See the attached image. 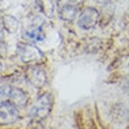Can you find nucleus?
Here are the masks:
<instances>
[{
  "instance_id": "1",
  "label": "nucleus",
  "mask_w": 129,
  "mask_h": 129,
  "mask_svg": "<svg viewBox=\"0 0 129 129\" xmlns=\"http://www.w3.org/2000/svg\"><path fill=\"white\" fill-rule=\"evenodd\" d=\"M53 96L48 92L41 94L37 98L30 110L31 117L36 120L45 119L48 116L53 107Z\"/></svg>"
},
{
  "instance_id": "2",
  "label": "nucleus",
  "mask_w": 129,
  "mask_h": 129,
  "mask_svg": "<svg viewBox=\"0 0 129 129\" xmlns=\"http://www.w3.org/2000/svg\"><path fill=\"white\" fill-rule=\"evenodd\" d=\"M100 21V13L98 9L94 7H84L80 11L78 18V25L82 30L93 29Z\"/></svg>"
},
{
  "instance_id": "3",
  "label": "nucleus",
  "mask_w": 129,
  "mask_h": 129,
  "mask_svg": "<svg viewBox=\"0 0 129 129\" xmlns=\"http://www.w3.org/2000/svg\"><path fill=\"white\" fill-rule=\"evenodd\" d=\"M18 56L25 64H38L43 61L44 54L33 44H20L18 46Z\"/></svg>"
},
{
  "instance_id": "4",
  "label": "nucleus",
  "mask_w": 129,
  "mask_h": 129,
  "mask_svg": "<svg viewBox=\"0 0 129 129\" xmlns=\"http://www.w3.org/2000/svg\"><path fill=\"white\" fill-rule=\"evenodd\" d=\"M20 116L19 109L15 104L7 100L0 103V124L9 125L16 122Z\"/></svg>"
},
{
  "instance_id": "5",
  "label": "nucleus",
  "mask_w": 129,
  "mask_h": 129,
  "mask_svg": "<svg viewBox=\"0 0 129 129\" xmlns=\"http://www.w3.org/2000/svg\"><path fill=\"white\" fill-rule=\"evenodd\" d=\"M26 79L34 87L41 88L47 81V74L40 66L33 64L26 70Z\"/></svg>"
},
{
  "instance_id": "6",
  "label": "nucleus",
  "mask_w": 129,
  "mask_h": 129,
  "mask_svg": "<svg viewBox=\"0 0 129 129\" xmlns=\"http://www.w3.org/2000/svg\"><path fill=\"white\" fill-rule=\"evenodd\" d=\"M22 36L25 40L31 43L42 42L45 39V33L43 31L42 26L37 25V24H33L31 26L25 28L22 31Z\"/></svg>"
},
{
  "instance_id": "7",
  "label": "nucleus",
  "mask_w": 129,
  "mask_h": 129,
  "mask_svg": "<svg viewBox=\"0 0 129 129\" xmlns=\"http://www.w3.org/2000/svg\"><path fill=\"white\" fill-rule=\"evenodd\" d=\"M9 101L15 104L17 107H24L28 102V95L23 89L12 86L9 94Z\"/></svg>"
},
{
  "instance_id": "8",
  "label": "nucleus",
  "mask_w": 129,
  "mask_h": 129,
  "mask_svg": "<svg viewBox=\"0 0 129 129\" xmlns=\"http://www.w3.org/2000/svg\"><path fill=\"white\" fill-rule=\"evenodd\" d=\"M58 15L64 22H72L80 14V7L76 6H62L57 8Z\"/></svg>"
},
{
  "instance_id": "9",
  "label": "nucleus",
  "mask_w": 129,
  "mask_h": 129,
  "mask_svg": "<svg viewBox=\"0 0 129 129\" xmlns=\"http://www.w3.org/2000/svg\"><path fill=\"white\" fill-rule=\"evenodd\" d=\"M37 5L40 12L47 18H52L54 16L56 5L53 0H37Z\"/></svg>"
},
{
  "instance_id": "10",
  "label": "nucleus",
  "mask_w": 129,
  "mask_h": 129,
  "mask_svg": "<svg viewBox=\"0 0 129 129\" xmlns=\"http://www.w3.org/2000/svg\"><path fill=\"white\" fill-rule=\"evenodd\" d=\"M2 27L8 33L14 34L19 29V21L12 15H4L2 17Z\"/></svg>"
},
{
  "instance_id": "11",
  "label": "nucleus",
  "mask_w": 129,
  "mask_h": 129,
  "mask_svg": "<svg viewBox=\"0 0 129 129\" xmlns=\"http://www.w3.org/2000/svg\"><path fill=\"white\" fill-rule=\"evenodd\" d=\"M97 3L100 6V9L98 10L100 14L103 13L105 15H113L115 7L112 0H97Z\"/></svg>"
},
{
  "instance_id": "12",
  "label": "nucleus",
  "mask_w": 129,
  "mask_h": 129,
  "mask_svg": "<svg viewBox=\"0 0 129 129\" xmlns=\"http://www.w3.org/2000/svg\"><path fill=\"white\" fill-rule=\"evenodd\" d=\"M84 2V0H56V7L62 6H76L81 7V5Z\"/></svg>"
},
{
  "instance_id": "13",
  "label": "nucleus",
  "mask_w": 129,
  "mask_h": 129,
  "mask_svg": "<svg viewBox=\"0 0 129 129\" xmlns=\"http://www.w3.org/2000/svg\"><path fill=\"white\" fill-rule=\"evenodd\" d=\"M12 86L9 85H3L0 86V103L9 100V94Z\"/></svg>"
},
{
  "instance_id": "14",
  "label": "nucleus",
  "mask_w": 129,
  "mask_h": 129,
  "mask_svg": "<svg viewBox=\"0 0 129 129\" xmlns=\"http://www.w3.org/2000/svg\"><path fill=\"white\" fill-rule=\"evenodd\" d=\"M0 71H1V64H0Z\"/></svg>"
},
{
  "instance_id": "15",
  "label": "nucleus",
  "mask_w": 129,
  "mask_h": 129,
  "mask_svg": "<svg viewBox=\"0 0 129 129\" xmlns=\"http://www.w3.org/2000/svg\"><path fill=\"white\" fill-rule=\"evenodd\" d=\"M128 11H129V7H128Z\"/></svg>"
}]
</instances>
